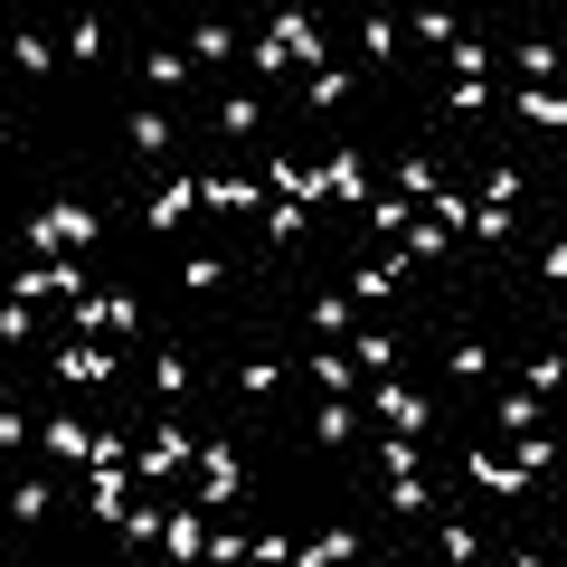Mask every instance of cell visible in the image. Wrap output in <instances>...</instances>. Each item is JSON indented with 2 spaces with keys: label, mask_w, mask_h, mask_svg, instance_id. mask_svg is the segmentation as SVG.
Segmentation results:
<instances>
[{
  "label": "cell",
  "mask_w": 567,
  "mask_h": 567,
  "mask_svg": "<svg viewBox=\"0 0 567 567\" xmlns=\"http://www.w3.org/2000/svg\"><path fill=\"white\" fill-rule=\"evenodd\" d=\"M38 246H94V209H47L38 218Z\"/></svg>",
  "instance_id": "cell-1"
},
{
  "label": "cell",
  "mask_w": 567,
  "mask_h": 567,
  "mask_svg": "<svg viewBox=\"0 0 567 567\" xmlns=\"http://www.w3.org/2000/svg\"><path fill=\"white\" fill-rule=\"evenodd\" d=\"M378 416L398 425V435H425V425H435V416H425V398H416V388H378Z\"/></svg>",
  "instance_id": "cell-2"
},
{
  "label": "cell",
  "mask_w": 567,
  "mask_h": 567,
  "mask_svg": "<svg viewBox=\"0 0 567 567\" xmlns=\"http://www.w3.org/2000/svg\"><path fill=\"white\" fill-rule=\"evenodd\" d=\"M265 180H275V189H293V209H303L312 189H322V170H312V162H293V152H275V162H265Z\"/></svg>",
  "instance_id": "cell-3"
},
{
  "label": "cell",
  "mask_w": 567,
  "mask_h": 567,
  "mask_svg": "<svg viewBox=\"0 0 567 567\" xmlns=\"http://www.w3.org/2000/svg\"><path fill=\"white\" fill-rule=\"evenodd\" d=\"M236 492H246L236 454H209V464H199V501H236Z\"/></svg>",
  "instance_id": "cell-4"
},
{
  "label": "cell",
  "mask_w": 567,
  "mask_h": 567,
  "mask_svg": "<svg viewBox=\"0 0 567 567\" xmlns=\"http://www.w3.org/2000/svg\"><path fill=\"white\" fill-rule=\"evenodd\" d=\"M47 454H67V464H94L104 445H94V435H86L76 416H57V425H47Z\"/></svg>",
  "instance_id": "cell-5"
},
{
  "label": "cell",
  "mask_w": 567,
  "mask_h": 567,
  "mask_svg": "<svg viewBox=\"0 0 567 567\" xmlns=\"http://www.w3.org/2000/svg\"><path fill=\"white\" fill-rule=\"evenodd\" d=\"M57 378H76V388H94V378H114V351H57Z\"/></svg>",
  "instance_id": "cell-6"
},
{
  "label": "cell",
  "mask_w": 567,
  "mask_h": 567,
  "mask_svg": "<svg viewBox=\"0 0 567 567\" xmlns=\"http://www.w3.org/2000/svg\"><path fill=\"white\" fill-rule=\"evenodd\" d=\"M199 209H256V180H236V170L227 180H199Z\"/></svg>",
  "instance_id": "cell-7"
},
{
  "label": "cell",
  "mask_w": 567,
  "mask_h": 567,
  "mask_svg": "<svg viewBox=\"0 0 567 567\" xmlns=\"http://www.w3.org/2000/svg\"><path fill=\"white\" fill-rule=\"evenodd\" d=\"M199 209V180H180V189H162V199H152V227H180V218Z\"/></svg>",
  "instance_id": "cell-8"
},
{
  "label": "cell",
  "mask_w": 567,
  "mask_h": 567,
  "mask_svg": "<svg viewBox=\"0 0 567 567\" xmlns=\"http://www.w3.org/2000/svg\"><path fill=\"white\" fill-rule=\"evenodd\" d=\"M256 123H265L256 94H227V104H218V133H256Z\"/></svg>",
  "instance_id": "cell-9"
},
{
  "label": "cell",
  "mask_w": 567,
  "mask_h": 567,
  "mask_svg": "<svg viewBox=\"0 0 567 567\" xmlns=\"http://www.w3.org/2000/svg\"><path fill=\"white\" fill-rule=\"evenodd\" d=\"M351 425H359V407H341V398H331L322 416H312V435H322V445H351Z\"/></svg>",
  "instance_id": "cell-10"
},
{
  "label": "cell",
  "mask_w": 567,
  "mask_h": 567,
  "mask_svg": "<svg viewBox=\"0 0 567 567\" xmlns=\"http://www.w3.org/2000/svg\"><path fill=\"white\" fill-rule=\"evenodd\" d=\"M520 114H530V123H548V133H558V123H567V104H558V94H548V86H520Z\"/></svg>",
  "instance_id": "cell-11"
},
{
  "label": "cell",
  "mask_w": 567,
  "mask_h": 567,
  "mask_svg": "<svg viewBox=\"0 0 567 567\" xmlns=\"http://www.w3.org/2000/svg\"><path fill=\"white\" fill-rule=\"evenodd\" d=\"M322 189H341V199H369V180H359V162H351V152H341V162L322 170Z\"/></svg>",
  "instance_id": "cell-12"
},
{
  "label": "cell",
  "mask_w": 567,
  "mask_h": 567,
  "mask_svg": "<svg viewBox=\"0 0 567 567\" xmlns=\"http://www.w3.org/2000/svg\"><path fill=\"white\" fill-rule=\"evenodd\" d=\"M227 47H236L227 29H189V57H199V67H218V57H227Z\"/></svg>",
  "instance_id": "cell-13"
},
{
  "label": "cell",
  "mask_w": 567,
  "mask_h": 567,
  "mask_svg": "<svg viewBox=\"0 0 567 567\" xmlns=\"http://www.w3.org/2000/svg\"><path fill=\"white\" fill-rule=\"evenodd\" d=\"M351 359H359V369H388V359H398V341H388V331H369V341H351Z\"/></svg>",
  "instance_id": "cell-14"
},
{
  "label": "cell",
  "mask_w": 567,
  "mask_h": 567,
  "mask_svg": "<svg viewBox=\"0 0 567 567\" xmlns=\"http://www.w3.org/2000/svg\"><path fill=\"white\" fill-rule=\"evenodd\" d=\"M351 284H359V293H369V303H378V293H388V284H398V265H388V256H369V265H359Z\"/></svg>",
  "instance_id": "cell-15"
},
{
  "label": "cell",
  "mask_w": 567,
  "mask_h": 567,
  "mask_svg": "<svg viewBox=\"0 0 567 567\" xmlns=\"http://www.w3.org/2000/svg\"><path fill=\"white\" fill-rule=\"evenodd\" d=\"M199 567H246V540H209V558Z\"/></svg>",
  "instance_id": "cell-16"
},
{
  "label": "cell",
  "mask_w": 567,
  "mask_h": 567,
  "mask_svg": "<svg viewBox=\"0 0 567 567\" xmlns=\"http://www.w3.org/2000/svg\"><path fill=\"white\" fill-rule=\"evenodd\" d=\"M520 567H548V558H520Z\"/></svg>",
  "instance_id": "cell-17"
}]
</instances>
